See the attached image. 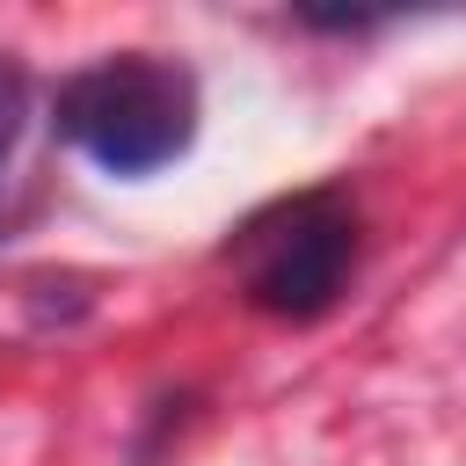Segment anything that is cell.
Returning <instances> with one entry per match:
<instances>
[{
    "instance_id": "obj_1",
    "label": "cell",
    "mask_w": 466,
    "mask_h": 466,
    "mask_svg": "<svg viewBox=\"0 0 466 466\" xmlns=\"http://www.w3.org/2000/svg\"><path fill=\"white\" fill-rule=\"evenodd\" d=\"M58 138H73L109 175H153L189 153L197 138V80L175 58L116 51L87 73H73L51 102Z\"/></svg>"
},
{
    "instance_id": "obj_2",
    "label": "cell",
    "mask_w": 466,
    "mask_h": 466,
    "mask_svg": "<svg viewBox=\"0 0 466 466\" xmlns=\"http://www.w3.org/2000/svg\"><path fill=\"white\" fill-rule=\"evenodd\" d=\"M357 262V218L335 197H299L248 226V299L284 320H313Z\"/></svg>"
},
{
    "instance_id": "obj_3",
    "label": "cell",
    "mask_w": 466,
    "mask_h": 466,
    "mask_svg": "<svg viewBox=\"0 0 466 466\" xmlns=\"http://www.w3.org/2000/svg\"><path fill=\"white\" fill-rule=\"evenodd\" d=\"M22 116H29V80H22V66L0 51V167H7L15 138H22Z\"/></svg>"
}]
</instances>
